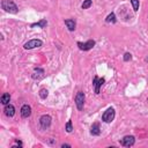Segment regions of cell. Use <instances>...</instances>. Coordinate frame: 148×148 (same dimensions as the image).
Masks as SVG:
<instances>
[{
	"instance_id": "14",
	"label": "cell",
	"mask_w": 148,
	"mask_h": 148,
	"mask_svg": "<svg viewBox=\"0 0 148 148\" xmlns=\"http://www.w3.org/2000/svg\"><path fill=\"white\" fill-rule=\"evenodd\" d=\"M9 101H10V95L7 94V92H5V94L1 96V103H2L3 105H6V104L9 103Z\"/></svg>"
},
{
	"instance_id": "13",
	"label": "cell",
	"mask_w": 148,
	"mask_h": 148,
	"mask_svg": "<svg viewBox=\"0 0 148 148\" xmlns=\"http://www.w3.org/2000/svg\"><path fill=\"white\" fill-rule=\"evenodd\" d=\"M46 24H47V21H46L45 18H43V20H40L39 22H37V23H34V24H31V28H34V27H39V28H45V27H46Z\"/></svg>"
},
{
	"instance_id": "18",
	"label": "cell",
	"mask_w": 148,
	"mask_h": 148,
	"mask_svg": "<svg viewBox=\"0 0 148 148\" xmlns=\"http://www.w3.org/2000/svg\"><path fill=\"white\" fill-rule=\"evenodd\" d=\"M39 96H40V98H46L47 97V90L46 89H40V91H39Z\"/></svg>"
},
{
	"instance_id": "5",
	"label": "cell",
	"mask_w": 148,
	"mask_h": 148,
	"mask_svg": "<svg viewBox=\"0 0 148 148\" xmlns=\"http://www.w3.org/2000/svg\"><path fill=\"white\" fill-rule=\"evenodd\" d=\"M135 142V138L133 135H126L120 140V145L124 147H131Z\"/></svg>"
},
{
	"instance_id": "8",
	"label": "cell",
	"mask_w": 148,
	"mask_h": 148,
	"mask_svg": "<svg viewBox=\"0 0 148 148\" xmlns=\"http://www.w3.org/2000/svg\"><path fill=\"white\" fill-rule=\"evenodd\" d=\"M30 114H31V106L28 104H24L21 108V116L23 118H28V117H30Z\"/></svg>"
},
{
	"instance_id": "10",
	"label": "cell",
	"mask_w": 148,
	"mask_h": 148,
	"mask_svg": "<svg viewBox=\"0 0 148 148\" xmlns=\"http://www.w3.org/2000/svg\"><path fill=\"white\" fill-rule=\"evenodd\" d=\"M104 83V79L102 77V79H97V77H95L94 79V84H95V92L96 94H98L99 92V88L102 87V84Z\"/></svg>"
},
{
	"instance_id": "17",
	"label": "cell",
	"mask_w": 148,
	"mask_h": 148,
	"mask_svg": "<svg viewBox=\"0 0 148 148\" xmlns=\"http://www.w3.org/2000/svg\"><path fill=\"white\" fill-rule=\"evenodd\" d=\"M131 3L133 6V9L135 12H138L139 10V0H131Z\"/></svg>"
},
{
	"instance_id": "4",
	"label": "cell",
	"mask_w": 148,
	"mask_h": 148,
	"mask_svg": "<svg viewBox=\"0 0 148 148\" xmlns=\"http://www.w3.org/2000/svg\"><path fill=\"white\" fill-rule=\"evenodd\" d=\"M42 44H43V42H42L40 39H30V40H28V42L23 45V47H24L25 50H31V49L42 46Z\"/></svg>"
},
{
	"instance_id": "9",
	"label": "cell",
	"mask_w": 148,
	"mask_h": 148,
	"mask_svg": "<svg viewBox=\"0 0 148 148\" xmlns=\"http://www.w3.org/2000/svg\"><path fill=\"white\" fill-rule=\"evenodd\" d=\"M3 111H5V114H6L7 117H13V116L15 114V108H14V105H12V104H6Z\"/></svg>"
},
{
	"instance_id": "19",
	"label": "cell",
	"mask_w": 148,
	"mask_h": 148,
	"mask_svg": "<svg viewBox=\"0 0 148 148\" xmlns=\"http://www.w3.org/2000/svg\"><path fill=\"white\" fill-rule=\"evenodd\" d=\"M66 131H67L68 133H71V132L73 131V126H72V121H71V120H68V121L66 123Z\"/></svg>"
},
{
	"instance_id": "16",
	"label": "cell",
	"mask_w": 148,
	"mask_h": 148,
	"mask_svg": "<svg viewBox=\"0 0 148 148\" xmlns=\"http://www.w3.org/2000/svg\"><path fill=\"white\" fill-rule=\"evenodd\" d=\"M91 5H92V1H91V0H84L81 7H82V9H88Z\"/></svg>"
},
{
	"instance_id": "6",
	"label": "cell",
	"mask_w": 148,
	"mask_h": 148,
	"mask_svg": "<svg viewBox=\"0 0 148 148\" xmlns=\"http://www.w3.org/2000/svg\"><path fill=\"white\" fill-rule=\"evenodd\" d=\"M94 45H95V40H92V39H89V40H87L86 43L77 42V46H79V49H80V50H83V51H88V50L92 49Z\"/></svg>"
},
{
	"instance_id": "7",
	"label": "cell",
	"mask_w": 148,
	"mask_h": 148,
	"mask_svg": "<svg viewBox=\"0 0 148 148\" xmlns=\"http://www.w3.org/2000/svg\"><path fill=\"white\" fill-rule=\"evenodd\" d=\"M51 117L49 116V114H43L42 117H40V119H39V124H40V127L42 128H47V127H50V125H51Z\"/></svg>"
},
{
	"instance_id": "21",
	"label": "cell",
	"mask_w": 148,
	"mask_h": 148,
	"mask_svg": "<svg viewBox=\"0 0 148 148\" xmlns=\"http://www.w3.org/2000/svg\"><path fill=\"white\" fill-rule=\"evenodd\" d=\"M61 147H62V148H65V147H71V145H68V143H62Z\"/></svg>"
},
{
	"instance_id": "11",
	"label": "cell",
	"mask_w": 148,
	"mask_h": 148,
	"mask_svg": "<svg viewBox=\"0 0 148 148\" xmlns=\"http://www.w3.org/2000/svg\"><path fill=\"white\" fill-rule=\"evenodd\" d=\"M65 24L67 25V28H68L69 31H74V30H75V25H76V23H75L74 20H72V18H67V20H65Z\"/></svg>"
},
{
	"instance_id": "22",
	"label": "cell",
	"mask_w": 148,
	"mask_h": 148,
	"mask_svg": "<svg viewBox=\"0 0 148 148\" xmlns=\"http://www.w3.org/2000/svg\"><path fill=\"white\" fill-rule=\"evenodd\" d=\"M147 102H148V98H147Z\"/></svg>"
},
{
	"instance_id": "3",
	"label": "cell",
	"mask_w": 148,
	"mask_h": 148,
	"mask_svg": "<svg viewBox=\"0 0 148 148\" xmlns=\"http://www.w3.org/2000/svg\"><path fill=\"white\" fill-rule=\"evenodd\" d=\"M84 99H86L84 92H82V91H77V94H76V96H75V104H76V108H77L79 110H82V109H83Z\"/></svg>"
},
{
	"instance_id": "12",
	"label": "cell",
	"mask_w": 148,
	"mask_h": 148,
	"mask_svg": "<svg viewBox=\"0 0 148 148\" xmlns=\"http://www.w3.org/2000/svg\"><path fill=\"white\" fill-rule=\"evenodd\" d=\"M90 133H91L92 135H99L101 131H99V124H98V123H95V124H92V126H91V130H90Z\"/></svg>"
},
{
	"instance_id": "2",
	"label": "cell",
	"mask_w": 148,
	"mask_h": 148,
	"mask_svg": "<svg viewBox=\"0 0 148 148\" xmlns=\"http://www.w3.org/2000/svg\"><path fill=\"white\" fill-rule=\"evenodd\" d=\"M114 109L113 108H109L102 116V120L104 123H111L113 119H114Z\"/></svg>"
},
{
	"instance_id": "15",
	"label": "cell",
	"mask_w": 148,
	"mask_h": 148,
	"mask_svg": "<svg viewBox=\"0 0 148 148\" xmlns=\"http://www.w3.org/2000/svg\"><path fill=\"white\" fill-rule=\"evenodd\" d=\"M105 21H106L108 23H114V22H116V15H114V13H111V14H109V15L106 16Z\"/></svg>"
},
{
	"instance_id": "20",
	"label": "cell",
	"mask_w": 148,
	"mask_h": 148,
	"mask_svg": "<svg viewBox=\"0 0 148 148\" xmlns=\"http://www.w3.org/2000/svg\"><path fill=\"white\" fill-rule=\"evenodd\" d=\"M131 59H132V54H131V53L127 52V53L124 54V61H130Z\"/></svg>"
},
{
	"instance_id": "1",
	"label": "cell",
	"mask_w": 148,
	"mask_h": 148,
	"mask_svg": "<svg viewBox=\"0 0 148 148\" xmlns=\"http://www.w3.org/2000/svg\"><path fill=\"white\" fill-rule=\"evenodd\" d=\"M1 8L7 12V13H10V14H16L18 8L16 6V3L13 1V0H2L1 1Z\"/></svg>"
}]
</instances>
